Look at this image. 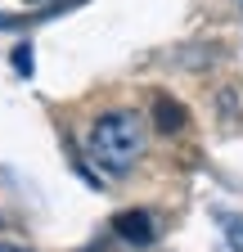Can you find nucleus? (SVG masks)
<instances>
[{"mask_svg":"<svg viewBox=\"0 0 243 252\" xmlns=\"http://www.w3.org/2000/svg\"><path fill=\"white\" fill-rule=\"evenodd\" d=\"M144 144H149L144 117L131 113V108H108V113H99L95 122H90V131H86L90 158H95V167L108 171V176H126L140 162Z\"/></svg>","mask_w":243,"mask_h":252,"instance_id":"obj_1","label":"nucleus"},{"mask_svg":"<svg viewBox=\"0 0 243 252\" xmlns=\"http://www.w3.org/2000/svg\"><path fill=\"white\" fill-rule=\"evenodd\" d=\"M113 230H117V239H126L135 248H149V243H153V216H149V212H122L113 220Z\"/></svg>","mask_w":243,"mask_h":252,"instance_id":"obj_2","label":"nucleus"},{"mask_svg":"<svg viewBox=\"0 0 243 252\" xmlns=\"http://www.w3.org/2000/svg\"><path fill=\"white\" fill-rule=\"evenodd\" d=\"M153 122H158V131H180V126H185V108H180L176 99H167V94H158L153 99Z\"/></svg>","mask_w":243,"mask_h":252,"instance_id":"obj_3","label":"nucleus"},{"mask_svg":"<svg viewBox=\"0 0 243 252\" xmlns=\"http://www.w3.org/2000/svg\"><path fill=\"white\" fill-rule=\"evenodd\" d=\"M14 54H18V59H14V63H18V72H32V59H27V54H32V50H27V45H18Z\"/></svg>","mask_w":243,"mask_h":252,"instance_id":"obj_4","label":"nucleus"},{"mask_svg":"<svg viewBox=\"0 0 243 252\" xmlns=\"http://www.w3.org/2000/svg\"><path fill=\"white\" fill-rule=\"evenodd\" d=\"M230 243L243 248V220H230Z\"/></svg>","mask_w":243,"mask_h":252,"instance_id":"obj_5","label":"nucleus"},{"mask_svg":"<svg viewBox=\"0 0 243 252\" xmlns=\"http://www.w3.org/2000/svg\"><path fill=\"white\" fill-rule=\"evenodd\" d=\"M0 252H32V248H18V243H0Z\"/></svg>","mask_w":243,"mask_h":252,"instance_id":"obj_6","label":"nucleus"},{"mask_svg":"<svg viewBox=\"0 0 243 252\" xmlns=\"http://www.w3.org/2000/svg\"><path fill=\"white\" fill-rule=\"evenodd\" d=\"M0 230H5V220H0Z\"/></svg>","mask_w":243,"mask_h":252,"instance_id":"obj_7","label":"nucleus"}]
</instances>
